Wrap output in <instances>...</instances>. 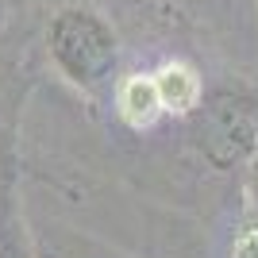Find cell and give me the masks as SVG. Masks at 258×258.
Returning a JSON list of instances; mask_svg holds the SVG:
<instances>
[{
  "label": "cell",
  "instance_id": "obj_1",
  "mask_svg": "<svg viewBox=\"0 0 258 258\" xmlns=\"http://www.w3.org/2000/svg\"><path fill=\"white\" fill-rule=\"evenodd\" d=\"M46 54L74 89L97 93L119 62V35L97 8L66 4L46 23Z\"/></svg>",
  "mask_w": 258,
  "mask_h": 258
},
{
  "label": "cell",
  "instance_id": "obj_2",
  "mask_svg": "<svg viewBox=\"0 0 258 258\" xmlns=\"http://www.w3.org/2000/svg\"><path fill=\"white\" fill-rule=\"evenodd\" d=\"M193 116L201 158L220 173L247 170L258 154V100L250 93H212Z\"/></svg>",
  "mask_w": 258,
  "mask_h": 258
},
{
  "label": "cell",
  "instance_id": "obj_3",
  "mask_svg": "<svg viewBox=\"0 0 258 258\" xmlns=\"http://www.w3.org/2000/svg\"><path fill=\"white\" fill-rule=\"evenodd\" d=\"M0 258H35V243L20 205V170L8 151L0 154Z\"/></svg>",
  "mask_w": 258,
  "mask_h": 258
},
{
  "label": "cell",
  "instance_id": "obj_4",
  "mask_svg": "<svg viewBox=\"0 0 258 258\" xmlns=\"http://www.w3.org/2000/svg\"><path fill=\"white\" fill-rule=\"evenodd\" d=\"M154 89H158V100H162V112L166 116H193L201 100H205V81L189 62H166L154 70Z\"/></svg>",
  "mask_w": 258,
  "mask_h": 258
},
{
  "label": "cell",
  "instance_id": "obj_5",
  "mask_svg": "<svg viewBox=\"0 0 258 258\" xmlns=\"http://www.w3.org/2000/svg\"><path fill=\"white\" fill-rule=\"evenodd\" d=\"M116 116L123 119L131 131H151L154 123L166 116L151 74H131L116 85Z\"/></svg>",
  "mask_w": 258,
  "mask_h": 258
},
{
  "label": "cell",
  "instance_id": "obj_6",
  "mask_svg": "<svg viewBox=\"0 0 258 258\" xmlns=\"http://www.w3.org/2000/svg\"><path fill=\"white\" fill-rule=\"evenodd\" d=\"M231 258H258V220L243 212L235 231V243H231Z\"/></svg>",
  "mask_w": 258,
  "mask_h": 258
},
{
  "label": "cell",
  "instance_id": "obj_7",
  "mask_svg": "<svg viewBox=\"0 0 258 258\" xmlns=\"http://www.w3.org/2000/svg\"><path fill=\"white\" fill-rule=\"evenodd\" d=\"M243 173H247V185H243V212L258 220V154L250 158V166Z\"/></svg>",
  "mask_w": 258,
  "mask_h": 258
}]
</instances>
